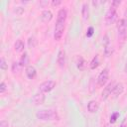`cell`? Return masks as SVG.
<instances>
[{
    "label": "cell",
    "instance_id": "30",
    "mask_svg": "<svg viewBox=\"0 0 127 127\" xmlns=\"http://www.w3.org/2000/svg\"><path fill=\"white\" fill-rule=\"evenodd\" d=\"M119 127H126V126H125V122H122V123H121V125H120Z\"/></svg>",
    "mask_w": 127,
    "mask_h": 127
},
{
    "label": "cell",
    "instance_id": "31",
    "mask_svg": "<svg viewBox=\"0 0 127 127\" xmlns=\"http://www.w3.org/2000/svg\"><path fill=\"white\" fill-rule=\"evenodd\" d=\"M125 71L127 72V63H126V64H125Z\"/></svg>",
    "mask_w": 127,
    "mask_h": 127
},
{
    "label": "cell",
    "instance_id": "28",
    "mask_svg": "<svg viewBox=\"0 0 127 127\" xmlns=\"http://www.w3.org/2000/svg\"><path fill=\"white\" fill-rule=\"evenodd\" d=\"M8 126H9L8 121H6V120H1V122H0V127H8Z\"/></svg>",
    "mask_w": 127,
    "mask_h": 127
},
{
    "label": "cell",
    "instance_id": "1",
    "mask_svg": "<svg viewBox=\"0 0 127 127\" xmlns=\"http://www.w3.org/2000/svg\"><path fill=\"white\" fill-rule=\"evenodd\" d=\"M67 17V12L64 8H62L59 10L57 15V22L54 29V39L56 41H60L63 38L64 31L65 28V21Z\"/></svg>",
    "mask_w": 127,
    "mask_h": 127
},
{
    "label": "cell",
    "instance_id": "21",
    "mask_svg": "<svg viewBox=\"0 0 127 127\" xmlns=\"http://www.w3.org/2000/svg\"><path fill=\"white\" fill-rule=\"evenodd\" d=\"M36 46H37V40H36V38H35L34 36L29 37V39H28V47H29L30 49H33V48H35Z\"/></svg>",
    "mask_w": 127,
    "mask_h": 127
},
{
    "label": "cell",
    "instance_id": "24",
    "mask_svg": "<svg viewBox=\"0 0 127 127\" xmlns=\"http://www.w3.org/2000/svg\"><path fill=\"white\" fill-rule=\"evenodd\" d=\"M93 34H94V28L93 27H88V29L86 31V37L90 38V37L93 36Z\"/></svg>",
    "mask_w": 127,
    "mask_h": 127
},
{
    "label": "cell",
    "instance_id": "3",
    "mask_svg": "<svg viewBox=\"0 0 127 127\" xmlns=\"http://www.w3.org/2000/svg\"><path fill=\"white\" fill-rule=\"evenodd\" d=\"M117 19V11H116V8L114 7H110L107 12L105 13V16H104V22L107 26L113 24Z\"/></svg>",
    "mask_w": 127,
    "mask_h": 127
},
{
    "label": "cell",
    "instance_id": "15",
    "mask_svg": "<svg viewBox=\"0 0 127 127\" xmlns=\"http://www.w3.org/2000/svg\"><path fill=\"white\" fill-rule=\"evenodd\" d=\"M75 64H76V67H77L79 70H83V69L85 68V66H86V62H85V60H84L82 57H80V56H78V57L76 58Z\"/></svg>",
    "mask_w": 127,
    "mask_h": 127
},
{
    "label": "cell",
    "instance_id": "18",
    "mask_svg": "<svg viewBox=\"0 0 127 127\" xmlns=\"http://www.w3.org/2000/svg\"><path fill=\"white\" fill-rule=\"evenodd\" d=\"M19 63H20V64H21L23 67L29 65V64H29V57H28V54H27V53H24V54L21 56Z\"/></svg>",
    "mask_w": 127,
    "mask_h": 127
},
{
    "label": "cell",
    "instance_id": "23",
    "mask_svg": "<svg viewBox=\"0 0 127 127\" xmlns=\"http://www.w3.org/2000/svg\"><path fill=\"white\" fill-rule=\"evenodd\" d=\"M119 117V113L118 112H113L111 115H110V118H109V122L111 123V124H113V123H115L116 121H117V118Z\"/></svg>",
    "mask_w": 127,
    "mask_h": 127
},
{
    "label": "cell",
    "instance_id": "20",
    "mask_svg": "<svg viewBox=\"0 0 127 127\" xmlns=\"http://www.w3.org/2000/svg\"><path fill=\"white\" fill-rule=\"evenodd\" d=\"M11 68H12V72L13 73H19L21 71V69L23 68V66L20 64L19 62H15V63L12 64V67Z\"/></svg>",
    "mask_w": 127,
    "mask_h": 127
},
{
    "label": "cell",
    "instance_id": "12",
    "mask_svg": "<svg viewBox=\"0 0 127 127\" xmlns=\"http://www.w3.org/2000/svg\"><path fill=\"white\" fill-rule=\"evenodd\" d=\"M25 73L29 79H33L37 75V69L34 65H28V66H26Z\"/></svg>",
    "mask_w": 127,
    "mask_h": 127
},
{
    "label": "cell",
    "instance_id": "17",
    "mask_svg": "<svg viewBox=\"0 0 127 127\" xmlns=\"http://www.w3.org/2000/svg\"><path fill=\"white\" fill-rule=\"evenodd\" d=\"M88 15H89V7H88V4L87 3H83L82 4V7H81V16L85 20V19L88 18Z\"/></svg>",
    "mask_w": 127,
    "mask_h": 127
},
{
    "label": "cell",
    "instance_id": "22",
    "mask_svg": "<svg viewBox=\"0 0 127 127\" xmlns=\"http://www.w3.org/2000/svg\"><path fill=\"white\" fill-rule=\"evenodd\" d=\"M0 68L2 70H7L8 69V64L6 63V61L3 57L0 59Z\"/></svg>",
    "mask_w": 127,
    "mask_h": 127
},
{
    "label": "cell",
    "instance_id": "13",
    "mask_svg": "<svg viewBox=\"0 0 127 127\" xmlns=\"http://www.w3.org/2000/svg\"><path fill=\"white\" fill-rule=\"evenodd\" d=\"M53 19V13L51 10H44L41 14V20L45 23L50 22Z\"/></svg>",
    "mask_w": 127,
    "mask_h": 127
},
{
    "label": "cell",
    "instance_id": "5",
    "mask_svg": "<svg viewBox=\"0 0 127 127\" xmlns=\"http://www.w3.org/2000/svg\"><path fill=\"white\" fill-rule=\"evenodd\" d=\"M55 87H56L55 80H46V81H43L39 85V91L42 93H47V92L52 91Z\"/></svg>",
    "mask_w": 127,
    "mask_h": 127
},
{
    "label": "cell",
    "instance_id": "27",
    "mask_svg": "<svg viewBox=\"0 0 127 127\" xmlns=\"http://www.w3.org/2000/svg\"><path fill=\"white\" fill-rule=\"evenodd\" d=\"M51 4H52L53 6H59V5L62 4V1H61V0H53V1L51 2Z\"/></svg>",
    "mask_w": 127,
    "mask_h": 127
},
{
    "label": "cell",
    "instance_id": "11",
    "mask_svg": "<svg viewBox=\"0 0 127 127\" xmlns=\"http://www.w3.org/2000/svg\"><path fill=\"white\" fill-rule=\"evenodd\" d=\"M124 89H125V87H124L123 83H121V82H116V83H115V86H114V88H113V91H112V93H111V95H112L114 98H116V97H118L119 95H121V94L124 92Z\"/></svg>",
    "mask_w": 127,
    "mask_h": 127
},
{
    "label": "cell",
    "instance_id": "9",
    "mask_svg": "<svg viewBox=\"0 0 127 127\" xmlns=\"http://www.w3.org/2000/svg\"><path fill=\"white\" fill-rule=\"evenodd\" d=\"M45 99H46V96H45V94L44 93H42V92H38V93H36L33 97H32V103L34 104V105H41V104H43L44 102H45Z\"/></svg>",
    "mask_w": 127,
    "mask_h": 127
},
{
    "label": "cell",
    "instance_id": "7",
    "mask_svg": "<svg viewBox=\"0 0 127 127\" xmlns=\"http://www.w3.org/2000/svg\"><path fill=\"white\" fill-rule=\"evenodd\" d=\"M113 51L114 50H113V47L111 45V42H110L108 36L105 35L104 38H103V52H104V56L106 58H109L110 56H112Z\"/></svg>",
    "mask_w": 127,
    "mask_h": 127
},
{
    "label": "cell",
    "instance_id": "6",
    "mask_svg": "<svg viewBox=\"0 0 127 127\" xmlns=\"http://www.w3.org/2000/svg\"><path fill=\"white\" fill-rule=\"evenodd\" d=\"M108 77H109V69L107 67H105V68H103L101 70V72L97 76V79H96L97 80V84L99 86H101V87L105 86L107 81H108Z\"/></svg>",
    "mask_w": 127,
    "mask_h": 127
},
{
    "label": "cell",
    "instance_id": "26",
    "mask_svg": "<svg viewBox=\"0 0 127 127\" xmlns=\"http://www.w3.org/2000/svg\"><path fill=\"white\" fill-rule=\"evenodd\" d=\"M14 12H15L16 14H18V15H22L23 12H24V8H22V7H17V8L14 10Z\"/></svg>",
    "mask_w": 127,
    "mask_h": 127
},
{
    "label": "cell",
    "instance_id": "14",
    "mask_svg": "<svg viewBox=\"0 0 127 127\" xmlns=\"http://www.w3.org/2000/svg\"><path fill=\"white\" fill-rule=\"evenodd\" d=\"M98 108H99V105H98L97 101H95V100L88 101V103H87V110H88V112L95 113V112H97Z\"/></svg>",
    "mask_w": 127,
    "mask_h": 127
},
{
    "label": "cell",
    "instance_id": "25",
    "mask_svg": "<svg viewBox=\"0 0 127 127\" xmlns=\"http://www.w3.org/2000/svg\"><path fill=\"white\" fill-rule=\"evenodd\" d=\"M6 89H7V85L4 81H2L0 83V93H4L6 91Z\"/></svg>",
    "mask_w": 127,
    "mask_h": 127
},
{
    "label": "cell",
    "instance_id": "16",
    "mask_svg": "<svg viewBox=\"0 0 127 127\" xmlns=\"http://www.w3.org/2000/svg\"><path fill=\"white\" fill-rule=\"evenodd\" d=\"M24 48H25V44L22 40H17L14 44V50L17 52V53H21L24 51Z\"/></svg>",
    "mask_w": 127,
    "mask_h": 127
},
{
    "label": "cell",
    "instance_id": "29",
    "mask_svg": "<svg viewBox=\"0 0 127 127\" xmlns=\"http://www.w3.org/2000/svg\"><path fill=\"white\" fill-rule=\"evenodd\" d=\"M121 4V1H113L111 3V7H114V8H117V6H119Z\"/></svg>",
    "mask_w": 127,
    "mask_h": 127
},
{
    "label": "cell",
    "instance_id": "4",
    "mask_svg": "<svg viewBox=\"0 0 127 127\" xmlns=\"http://www.w3.org/2000/svg\"><path fill=\"white\" fill-rule=\"evenodd\" d=\"M116 27H117L118 37L120 39H125L126 34H127V21H126V19H124V18L119 19Z\"/></svg>",
    "mask_w": 127,
    "mask_h": 127
},
{
    "label": "cell",
    "instance_id": "32",
    "mask_svg": "<svg viewBox=\"0 0 127 127\" xmlns=\"http://www.w3.org/2000/svg\"><path fill=\"white\" fill-rule=\"evenodd\" d=\"M104 127H109V126H108V125H105V126H104Z\"/></svg>",
    "mask_w": 127,
    "mask_h": 127
},
{
    "label": "cell",
    "instance_id": "19",
    "mask_svg": "<svg viewBox=\"0 0 127 127\" xmlns=\"http://www.w3.org/2000/svg\"><path fill=\"white\" fill-rule=\"evenodd\" d=\"M98 65H99V58H98V56L96 55V56L93 57V59L91 60V62H90V64H89V67H90V69H95V68L98 67Z\"/></svg>",
    "mask_w": 127,
    "mask_h": 127
},
{
    "label": "cell",
    "instance_id": "10",
    "mask_svg": "<svg viewBox=\"0 0 127 127\" xmlns=\"http://www.w3.org/2000/svg\"><path fill=\"white\" fill-rule=\"evenodd\" d=\"M65 62H66V58H65V52L64 50H60L58 53V57H57V63L59 64L60 67H64L65 65Z\"/></svg>",
    "mask_w": 127,
    "mask_h": 127
},
{
    "label": "cell",
    "instance_id": "2",
    "mask_svg": "<svg viewBox=\"0 0 127 127\" xmlns=\"http://www.w3.org/2000/svg\"><path fill=\"white\" fill-rule=\"evenodd\" d=\"M36 117L42 121H53L60 119L58 112L53 109H41L36 113Z\"/></svg>",
    "mask_w": 127,
    "mask_h": 127
},
{
    "label": "cell",
    "instance_id": "8",
    "mask_svg": "<svg viewBox=\"0 0 127 127\" xmlns=\"http://www.w3.org/2000/svg\"><path fill=\"white\" fill-rule=\"evenodd\" d=\"M115 83H116V82L111 81V82H109V83H107V84L105 85V87L103 88V90H102V92H101V98H102L103 100H105V99H107L109 96H111V93H112V91H113V88H114V86H115Z\"/></svg>",
    "mask_w": 127,
    "mask_h": 127
}]
</instances>
